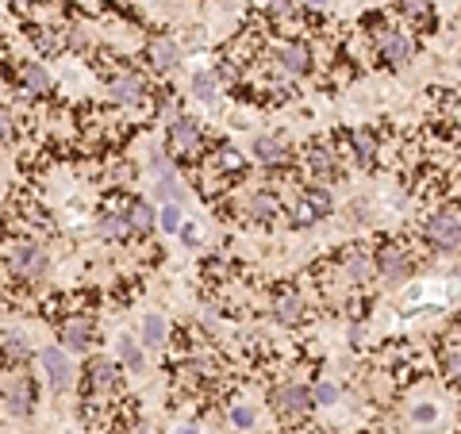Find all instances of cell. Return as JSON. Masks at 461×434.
Instances as JSON below:
<instances>
[{
    "instance_id": "obj_36",
    "label": "cell",
    "mask_w": 461,
    "mask_h": 434,
    "mask_svg": "<svg viewBox=\"0 0 461 434\" xmlns=\"http://www.w3.org/2000/svg\"><path fill=\"white\" fill-rule=\"evenodd\" d=\"M269 8L277 16H285V12H293V0H269Z\"/></svg>"
},
{
    "instance_id": "obj_26",
    "label": "cell",
    "mask_w": 461,
    "mask_h": 434,
    "mask_svg": "<svg viewBox=\"0 0 461 434\" xmlns=\"http://www.w3.org/2000/svg\"><path fill=\"white\" fill-rule=\"evenodd\" d=\"M192 97L196 100H212L215 97V77L212 73H196L192 77Z\"/></svg>"
},
{
    "instance_id": "obj_15",
    "label": "cell",
    "mask_w": 461,
    "mask_h": 434,
    "mask_svg": "<svg viewBox=\"0 0 461 434\" xmlns=\"http://www.w3.org/2000/svg\"><path fill=\"white\" fill-rule=\"evenodd\" d=\"M381 269H384V277H392V281H400V277H408V254L403 250H384V258H381Z\"/></svg>"
},
{
    "instance_id": "obj_33",
    "label": "cell",
    "mask_w": 461,
    "mask_h": 434,
    "mask_svg": "<svg viewBox=\"0 0 461 434\" xmlns=\"http://www.w3.org/2000/svg\"><path fill=\"white\" fill-rule=\"evenodd\" d=\"M312 169H315V173H331V154H323V150L312 154Z\"/></svg>"
},
{
    "instance_id": "obj_30",
    "label": "cell",
    "mask_w": 461,
    "mask_h": 434,
    "mask_svg": "<svg viewBox=\"0 0 461 434\" xmlns=\"http://www.w3.org/2000/svg\"><path fill=\"white\" fill-rule=\"evenodd\" d=\"M354 146H357V158H362V166H369V162H373V146H369V139H365V135H354Z\"/></svg>"
},
{
    "instance_id": "obj_24",
    "label": "cell",
    "mask_w": 461,
    "mask_h": 434,
    "mask_svg": "<svg viewBox=\"0 0 461 434\" xmlns=\"http://www.w3.org/2000/svg\"><path fill=\"white\" fill-rule=\"evenodd\" d=\"M158 223H162L166 234H177V231H181V207H177V204H166L162 215H158Z\"/></svg>"
},
{
    "instance_id": "obj_12",
    "label": "cell",
    "mask_w": 461,
    "mask_h": 434,
    "mask_svg": "<svg viewBox=\"0 0 461 434\" xmlns=\"http://www.w3.org/2000/svg\"><path fill=\"white\" fill-rule=\"evenodd\" d=\"M281 65H285L288 73H308L312 70V54H308V46H300V43H288V46H281Z\"/></svg>"
},
{
    "instance_id": "obj_9",
    "label": "cell",
    "mask_w": 461,
    "mask_h": 434,
    "mask_svg": "<svg viewBox=\"0 0 461 434\" xmlns=\"http://www.w3.org/2000/svg\"><path fill=\"white\" fill-rule=\"evenodd\" d=\"M62 342L70 346V350H89L92 346V323L89 319H73V323H65L62 327Z\"/></svg>"
},
{
    "instance_id": "obj_28",
    "label": "cell",
    "mask_w": 461,
    "mask_h": 434,
    "mask_svg": "<svg viewBox=\"0 0 461 434\" xmlns=\"http://www.w3.org/2000/svg\"><path fill=\"white\" fill-rule=\"evenodd\" d=\"M403 12H408L411 20H427L430 8H427V0H403Z\"/></svg>"
},
{
    "instance_id": "obj_13",
    "label": "cell",
    "mask_w": 461,
    "mask_h": 434,
    "mask_svg": "<svg viewBox=\"0 0 461 434\" xmlns=\"http://www.w3.org/2000/svg\"><path fill=\"white\" fill-rule=\"evenodd\" d=\"M254 154H258L266 166H281V162H288V146L281 143V139H269V135H261L258 143H254Z\"/></svg>"
},
{
    "instance_id": "obj_40",
    "label": "cell",
    "mask_w": 461,
    "mask_h": 434,
    "mask_svg": "<svg viewBox=\"0 0 461 434\" xmlns=\"http://www.w3.org/2000/svg\"><path fill=\"white\" fill-rule=\"evenodd\" d=\"M457 327H461V319H457Z\"/></svg>"
},
{
    "instance_id": "obj_6",
    "label": "cell",
    "mask_w": 461,
    "mask_h": 434,
    "mask_svg": "<svg viewBox=\"0 0 461 434\" xmlns=\"http://www.w3.org/2000/svg\"><path fill=\"white\" fill-rule=\"evenodd\" d=\"M381 58L392 62V65H408L411 58H416V43H411L408 35H400V31H389L381 39Z\"/></svg>"
},
{
    "instance_id": "obj_7",
    "label": "cell",
    "mask_w": 461,
    "mask_h": 434,
    "mask_svg": "<svg viewBox=\"0 0 461 434\" xmlns=\"http://www.w3.org/2000/svg\"><path fill=\"white\" fill-rule=\"evenodd\" d=\"M169 143H173L181 154H192L196 146H200V124L196 119H189V116H181L173 124V131H169Z\"/></svg>"
},
{
    "instance_id": "obj_35",
    "label": "cell",
    "mask_w": 461,
    "mask_h": 434,
    "mask_svg": "<svg viewBox=\"0 0 461 434\" xmlns=\"http://www.w3.org/2000/svg\"><path fill=\"white\" fill-rule=\"evenodd\" d=\"M446 369L450 373H461V350H450L446 354Z\"/></svg>"
},
{
    "instance_id": "obj_25",
    "label": "cell",
    "mask_w": 461,
    "mask_h": 434,
    "mask_svg": "<svg viewBox=\"0 0 461 434\" xmlns=\"http://www.w3.org/2000/svg\"><path fill=\"white\" fill-rule=\"evenodd\" d=\"M127 231H131V223L119 219V215H104L100 219V234H108V239H124Z\"/></svg>"
},
{
    "instance_id": "obj_10",
    "label": "cell",
    "mask_w": 461,
    "mask_h": 434,
    "mask_svg": "<svg viewBox=\"0 0 461 434\" xmlns=\"http://www.w3.org/2000/svg\"><path fill=\"white\" fill-rule=\"evenodd\" d=\"M146 54H150V62H154V70H173L177 58H181L177 43H169V39H150Z\"/></svg>"
},
{
    "instance_id": "obj_37",
    "label": "cell",
    "mask_w": 461,
    "mask_h": 434,
    "mask_svg": "<svg viewBox=\"0 0 461 434\" xmlns=\"http://www.w3.org/2000/svg\"><path fill=\"white\" fill-rule=\"evenodd\" d=\"M0 139H8V112L0 108Z\"/></svg>"
},
{
    "instance_id": "obj_4",
    "label": "cell",
    "mask_w": 461,
    "mask_h": 434,
    "mask_svg": "<svg viewBox=\"0 0 461 434\" xmlns=\"http://www.w3.org/2000/svg\"><path fill=\"white\" fill-rule=\"evenodd\" d=\"M0 392H4L8 411H16V415L31 411V384H27V376H12V373H8L4 381H0Z\"/></svg>"
},
{
    "instance_id": "obj_32",
    "label": "cell",
    "mask_w": 461,
    "mask_h": 434,
    "mask_svg": "<svg viewBox=\"0 0 461 434\" xmlns=\"http://www.w3.org/2000/svg\"><path fill=\"white\" fill-rule=\"evenodd\" d=\"M219 166H231V169H239V166H242V158H239V150H231V146H223V150H219Z\"/></svg>"
},
{
    "instance_id": "obj_5",
    "label": "cell",
    "mask_w": 461,
    "mask_h": 434,
    "mask_svg": "<svg viewBox=\"0 0 461 434\" xmlns=\"http://www.w3.org/2000/svg\"><path fill=\"white\" fill-rule=\"evenodd\" d=\"M43 369H46V381H50L54 392H65L73 384V369H70V357L62 350H46L43 354Z\"/></svg>"
},
{
    "instance_id": "obj_22",
    "label": "cell",
    "mask_w": 461,
    "mask_h": 434,
    "mask_svg": "<svg viewBox=\"0 0 461 434\" xmlns=\"http://www.w3.org/2000/svg\"><path fill=\"white\" fill-rule=\"evenodd\" d=\"M89 384H92V392H104L112 384V365L108 362H92L89 365Z\"/></svg>"
},
{
    "instance_id": "obj_18",
    "label": "cell",
    "mask_w": 461,
    "mask_h": 434,
    "mask_svg": "<svg viewBox=\"0 0 461 434\" xmlns=\"http://www.w3.org/2000/svg\"><path fill=\"white\" fill-rule=\"evenodd\" d=\"M0 354H4L8 362H27V354H31V346H27L20 335H4V338H0Z\"/></svg>"
},
{
    "instance_id": "obj_14",
    "label": "cell",
    "mask_w": 461,
    "mask_h": 434,
    "mask_svg": "<svg viewBox=\"0 0 461 434\" xmlns=\"http://www.w3.org/2000/svg\"><path fill=\"white\" fill-rule=\"evenodd\" d=\"M20 81L27 85V92H31V97H43V92L50 89V77H46V70H43L39 62H23Z\"/></svg>"
},
{
    "instance_id": "obj_31",
    "label": "cell",
    "mask_w": 461,
    "mask_h": 434,
    "mask_svg": "<svg viewBox=\"0 0 461 434\" xmlns=\"http://www.w3.org/2000/svg\"><path fill=\"white\" fill-rule=\"evenodd\" d=\"M435 419H438L435 403H419V408H416V423H435Z\"/></svg>"
},
{
    "instance_id": "obj_11",
    "label": "cell",
    "mask_w": 461,
    "mask_h": 434,
    "mask_svg": "<svg viewBox=\"0 0 461 434\" xmlns=\"http://www.w3.org/2000/svg\"><path fill=\"white\" fill-rule=\"evenodd\" d=\"M112 92H116V100H124V104H139L143 92H146V85H143L139 73H124V77L112 81Z\"/></svg>"
},
{
    "instance_id": "obj_29",
    "label": "cell",
    "mask_w": 461,
    "mask_h": 434,
    "mask_svg": "<svg viewBox=\"0 0 461 434\" xmlns=\"http://www.w3.org/2000/svg\"><path fill=\"white\" fill-rule=\"evenodd\" d=\"M231 423H234V427H242V430H250L254 427V411L250 408H231Z\"/></svg>"
},
{
    "instance_id": "obj_38",
    "label": "cell",
    "mask_w": 461,
    "mask_h": 434,
    "mask_svg": "<svg viewBox=\"0 0 461 434\" xmlns=\"http://www.w3.org/2000/svg\"><path fill=\"white\" fill-rule=\"evenodd\" d=\"M304 4H312V8H323V4H327V0H304Z\"/></svg>"
},
{
    "instance_id": "obj_34",
    "label": "cell",
    "mask_w": 461,
    "mask_h": 434,
    "mask_svg": "<svg viewBox=\"0 0 461 434\" xmlns=\"http://www.w3.org/2000/svg\"><path fill=\"white\" fill-rule=\"evenodd\" d=\"M346 269H350L354 277H365V269H369V266H365V258H357V254H350V258H346Z\"/></svg>"
},
{
    "instance_id": "obj_8",
    "label": "cell",
    "mask_w": 461,
    "mask_h": 434,
    "mask_svg": "<svg viewBox=\"0 0 461 434\" xmlns=\"http://www.w3.org/2000/svg\"><path fill=\"white\" fill-rule=\"evenodd\" d=\"M331 212V196L323 192V188H308V200L296 207V219L300 223H315L319 215H327Z\"/></svg>"
},
{
    "instance_id": "obj_41",
    "label": "cell",
    "mask_w": 461,
    "mask_h": 434,
    "mask_svg": "<svg viewBox=\"0 0 461 434\" xmlns=\"http://www.w3.org/2000/svg\"><path fill=\"white\" fill-rule=\"evenodd\" d=\"M457 139H461V135H457Z\"/></svg>"
},
{
    "instance_id": "obj_23",
    "label": "cell",
    "mask_w": 461,
    "mask_h": 434,
    "mask_svg": "<svg viewBox=\"0 0 461 434\" xmlns=\"http://www.w3.org/2000/svg\"><path fill=\"white\" fill-rule=\"evenodd\" d=\"M35 43H39V50H46V54L62 50V35L54 31V27H35Z\"/></svg>"
},
{
    "instance_id": "obj_3",
    "label": "cell",
    "mask_w": 461,
    "mask_h": 434,
    "mask_svg": "<svg viewBox=\"0 0 461 434\" xmlns=\"http://www.w3.org/2000/svg\"><path fill=\"white\" fill-rule=\"evenodd\" d=\"M12 269L20 273V277H39L46 269V254L35 246V242H16L12 246Z\"/></svg>"
},
{
    "instance_id": "obj_2",
    "label": "cell",
    "mask_w": 461,
    "mask_h": 434,
    "mask_svg": "<svg viewBox=\"0 0 461 434\" xmlns=\"http://www.w3.org/2000/svg\"><path fill=\"white\" fill-rule=\"evenodd\" d=\"M273 408L281 415H304L312 408V392H308L304 384H281V389L273 392Z\"/></svg>"
},
{
    "instance_id": "obj_27",
    "label": "cell",
    "mask_w": 461,
    "mask_h": 434,
    "mask_svg": "<svg viewBox=\"0 0 461 434\" xmlns=\"http://www.w3.org/2000/svg\"><path fill=\"white\" fill-rule=\"evenodd\" d=\"M335 400H338V389H335V384H319V389L312 392V403H323V408H331Z\"/></svg>"
},
{
    "instance_id": "obj_19",
    "label": "cell",
    "mask_w": 461,
    "mask_h": 434,
    "mask_svg": "<svg viewBox=\"0 0 461 434\" xmlns=\"http://www.w3.org/2000/svg\"><path fill=\"white\" fill-rule=\"evenodd\" d=\"M143 338H146V346H162L166 342V319L162 315H146L143 319Z\"/></svg>"
},
{
    "instance_id": "obj_17",
    "label": "cell",
    "mask_w": 461,
    "mask_h": 434,
    "mask_svg": "<svg viewBox=\"0 0 461 434\" xmlns=\"http://www.w3.org/2000/svg\"><path fill=\"white\" fill-rule=\"evenodd\" d=\"M154 166H158V188H162V196H169V200L177 204V200H181V196H185V192H181V185H177L173 169H166V162H162V158H158Z\"/></svg>"
},
{
    "instance_id": "obj_16",
    "label": "cell",
    "mask_w": 461,
    "mask_h": 434,
    "mask_svg": "<svg viewBox=\"0 0 461 434\" xmlns=\"http://www.w3.org/2000/svg\"><path fill=\"white\" fill-rule=\"evenodd\" d=\"M116 350H119V357H124V362L131 365V369H143V365H146V357H143V350H139V346H135V338H131V335H119L116 338Z\"/></svg>"
},
{
    "instance_id": "obj_1",
    "label": "cell",
    "mask_w": 461,
    "mask_h": 434,
    "mask_svg": "<svg viewBox=\"0 0 461 434\" xmlns=\"http://www.w3.org/2000/svg\"><path fill=\"white\" fill-rule=\"evenodd\" d=\"M427 239H430V246H438V250H457L461 246V227H457V219L454 215H430V223H427Z\"/></svg>"
},
{
    "instance_id": "obj_21",
    "label": "cell",
    "mask_w": 461,
    "mask_h": 434,
    "mask_svg": "<svg viewBox=\"0 0 461 434\" xmlns=\"http://www.w3.org/2000/svg\"><path fill=\"white\" fill-rule=\"evenodd\" d=\"M127 223H131V227H139V231H150V227L158 223V219H154V207H150L146 200H139L135 207H131V219H127Z\"/></svg>"
},
{
    "instance_id": "obj_39",
    "label": "cell",
    "mask_w": 461,
    "mask_h": 434,
    "mask_svg": "<svg viewBox=\"0 0 461 434\" xmlns=\"http://www.w3.org/2000/svg\"><path fill=\"white\" fill-rule=\"evenodd\" d=\"M177 434H196V430H177Z\"/></svg>"
},
{
    "instance_id": "obj_20",
    "label": "cell",
    "mask_w": 461,
    "mask_h": 434,
    "mask_svg": "<svg viewBox=\"0 0 461 434\" xmlns=\"http://www.w3.org/2000/svg\"><path fill=\"white\" fill-rule=\"evenodd\" d=\"M273 315L281 319V323H296L300 315H304V304H300V296H281L277 300V311Z\"/></svg>"
}]
</instances>
